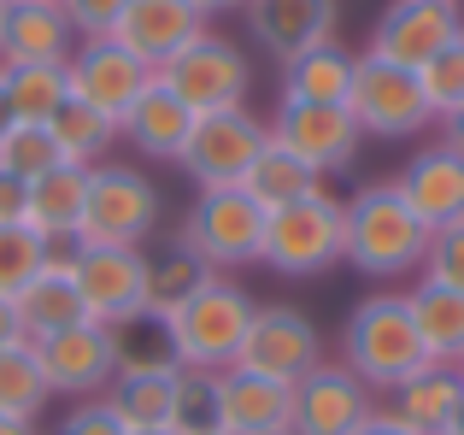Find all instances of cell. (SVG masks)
Returning <instances> with one entry per match:
<instances>
[{
	"label": "cell",
	"mask_w": 464,
	"mask_h": 435,
	"mask_svg": "<svg viewBox=\"0 0 464 435\" xmlns=\"http://www.w3.org/2000/svg\"><path fill=\"white\" fill-rule=\"evenodd\" d=\"M24 212H30V188L0 177V224H24Z\"/></svg>",
	"instance_id": "42"
},
{
	"label": "cell",
	"mask_w": 464,
	"mask_h": 435,
	"mask_svg": "<svg viewBox=\"0 0 464 435\" xmlns=\"http://www.w3.org/2000/svg\"><path fill=\"white\" fill-rule=\"evenodd\" d=\"M170 435H218V371H194L182 365L170 382Z\"/></svg>",
	"instance_id": "36"
},
{
	"label": "cell",
	"mask_w": 464,
	"mask_h": 435,
	"mask_svg": "<svg viewBox=\"0 0 464 435\" xmlns=\"http://www.w3.org/2000/svg\"><path fill=\"white\" fill-rule=\"evenodd\" d=\"M0 435H35V418H12V412H0Z\"/></svg>",
	"instance_id": "46"
},
{
	"label": "cell",
	"mask_w": 464,
	"mask_h": 435,
	"mask_svg": "<svg viewBox=\"0 0 464 435\" xmlns=\"http://www.w3.org/2000/svg\"><path fill=\"white\" fill-rule=\"evenodd\" d=\"M347 253V212L335 195H306L295 207L265 212V247L259 265H271L276 276H317L329 265H341Z\"/></svg>",
	"instance_id": "4"
},
{
	"label": "cell",
	"mask_w": 464,
	"mask_h": 435,
	"mask_svg": "<svg viewBox=\"0 0 464 435\" xmlns=\"http://www.w3.org/2000/svg\"><path fill=\"white\" fill-rule=\"evenodd\" d=\"M200 35H206V12L194 6V0H130L106 42H118L148 71H165L170 59L188 42H200Z\"/></svg>",
	"instance_id": "15"
},
{
	"label": "cell",
	"mask_w": 464,
	"mask_h": 435,
	"mask_svg": "<svg viewBox=\"0 0 464 435\" xmlns=\"http://www.w3.org/2000/svg\"><path fill=\"white\" fill-rule=\"evenodd\" d=\"M241 371H259L271 382H288L295 389L306 371L324 365V335L300 306H259L253 312V330L241 342Z\"/></svg>",
	"instance_id": "12"
},
{
	"label": "cell",
	"mask_w": 464,
	"mask_h": 435,
	"mask_svg": "<svg viewBox=\"0 0 464 435\" xmlns=\"http://www.w3.org/2000/svg\"><path fill=\"white\" fill-rule=\"evenodd\" d=\"M47 247L53 241L30 224H0V300H18L24 288L35 283V271L47 265Z\"/></svg>",
	"instance_id": "37"
},
{
	"label": "cell",
	"mask_w": 464,
	"mask_h": 435,
	"mask_svg": "<svg viewBox=\"0 0 464 435\" xmlns=\"http://www.w3.org/2000/svg\"><path fill=\"white\" fill-rule=\"evenodd\" d=\"M376 412L371 389L353 377L347 365H317L295 382V418L288 435H353Z\"/></svg>",
	"instance_id": "16"
},
{
	"label": "cell",
	"mask_w": 464,
	"mask_h": 435,
	"mask_svg": "<svg viewBox=\"0 0 464 435\" xmlns=\"http://www.w3.org/2000/svg\"><path fill=\"white\" fill-rule=\"evenodd\" d=\"M118 130H124L130 148L148 153V160H177L182 141H188V130H194V112L177 101V89H170L165 77H148V89L136 94V106L124 112Z\"/></svg>",
	"instance_id": "24"
},
{
	"label": "cell",
	"mask_w": 464,
	"mask_h": 435,
	"mask_svg": "<svg viewBox=\"0 0 464 435\" xmlns=\"http://www.w3.org/2000/svg\"><path fill=\"white\" fill-rule=\"evenodd\" d=\"M47 130H53L59 153H65V165H101V160H106V148L124 136L112 118L94 112V106H82L77 94H71V101L53 112V124H47Z\"/></svg>",
	"instance_id": "33"
},
{
	"label": "cell",
	"mask_w": 464,
	"mask_h": 435,
	"mask_svg": "<svg viewBox=\"0 0 464 435\" xmlns=\"http://www.w3.org/2000/svg\"><path fill=\"white\" fill-rule=\"evenodd\" d=\"M18 342H30V335H24V324H18V306H12V300H0V347H18Z\"/></svg>",
	"instance_id": "43"
},
{
	"label": "cell",
	"mask_w": 464,
	"mask_h": 435,
	"mask_svg": "<svg viewBox=\"0 0 464 435\" xmlns=\"http://www.w3.org/2000/svg\"><path fill=\"white\" fill-rule=\"evenodd\" d=\"M165 218V200H159V183L136 165H89V207H82V229L77 241H101V247H141V241L159 229Z\"/></svg>",
	"instance_id": "5"
},
{
	"label": "cell",
	"mask_w": 464,
	"mask_h": 435,
	"mask_svg": "<svg viewBox=\"0 0 464 435\" xmlns=\"http://www.w3.org/2000/svg\"><path fill=\"white\" fill-rule=\"evenodd\" d=\"M212 276H218V271H212V265H206L182 236L165 241V247H153V253H148V312H153V318L182 312L206 283H212Z\"/></svg>",
	"instance_id": "27"
},
{
	"label": "cell",
	"mask_w": 464,
	"mask_h": 435,
	"mask_svg": "<svg viewBox=\"0 0 464 435\" xmlns=\"http://www.w3.org/2000/svg\"><path fill=\"white\" fill-rule=\"evenodd\" d=\"M218 435H224V430H218Z\"/></svg>",
	"instance_id": "55"
},
{
	"label": "cell",
	"mask_w": 464,
	"mask_h": 435,
	"mask_svg": "<svg viewBox=\"0 0 464 435\" xmlns=\"http://www.w3.org/2000/svg\"><path fill=\"white\" fill-rule=\"evenodd\" d=\"M441 435H464V394L453 401V412H447V430Z\"/></svg>",
	"instance_id": "48"
},
{
	"label": "cell",
	"mask_w": 464,
	"mask_h": 435,
	"mask_svg": "<svg viewBox=\"0 0 464 435\" xmlns=\"http://www.w3.org/2000/svg\"><path fill=\"white\" fill-rule=\"evenodd\" d=\"M77 53L65 6L53 0H12L0 12V65H65Z\"/></svg>",
	"instance_id": "20"
},
{
	"label": "cell",
	"mask_w": 464,
	"mask_h": 435,
	"mask_svg": "<svg viewBox=\"0 0 464 435\" xmlns=\"http://www.w3.org/2000/svg\"><path fill=\"white\" fill-rule=\"evenodd\" d=\"M71 259H77V241H53V247H47V265L35 271V283L12 300L30 342H42V335H53V330H71V324H94L89 312H82L77 283H71Z\"/></svg>",
	"instance_id": "21"
},
{
	"label": "cell",
	"mask_w": 464,
	"mask_h": 435,
	"mask_svg": "<svg viewBox=\"0 0 464 435\" xmlns=\"http://www.w3.org/2000/svg\"><path fill=\"white\" fill-rule=\"evenodd\" d=\"M182 241L200 253L212 271H241L259 265L265 247V207L247 188H200L188 218H182Z\"/></svg>",
	"instance_id": "7"
},
{
	"label": "cell",
	"mask_w": 464,
	"mask_h": 435,
	"mask_svg": "<svg viewBox=\"0 0 464 435\" xmlns=\"http://www.w3.org/2000/svg\"><path fill=\"white\" fill-rule=\"evenodd\" d=\"M459 394H464V377L453 365H423V371H411L406 382H394L376 412H382L388 424H400L406 435H441Z\"/></svg>",
	"instance_id": "23"
},
{
	"label": "cell",
	"mask_w": 464,
	"mask_h": 435,
	"mask_svg": "<svg viewBox=\"0 0 464 435\" xmlns=\"http://www.w3.org/2000/svg\"><path fill=\"white\" fill-rule=\"evenodd\" d=\"M347 112L364 136L376 141H406L418 136L423 124H435V106L423 94V77L394 59H376V53H359L353 59V89H347Z\"/></svg>",
	"instance_id": "6"
},
{
	"label": "cell",
	"mask_w": 464,
	"mask_h": 435,
	"mask_svg": "<svg viewBox=\"0 0 464 435\" xmlns=\"http://www.w3.org/2000/svg\"><path fill=\"white\" fill-rule=\"evenodd\" d=\"M347 212V253L341 259L364 276H406L423 271L430 253V224L400 200L394 183H364L353 200H341Z\"/></svg>",
	"instance_id": "2"
},
{
	"label": "cell",
	"mask_w": 464,
	"mask_h": 435,
	"mask_svg": "<svg viewBox=\"0 0 464 435\" xmlns=\"http://www.w3.org/2000/svg\"><path fill=\"white\" fill-rule=\"evenodd\" d=\"M0 12H6V6H0Z\"/></svg>",
	"instance_id": "54"
},
{
	"label": "cell",
	"mask_w": 464,
	"mask_h": 435,
	"mask_svg": "<svg viewBox=\"0 0 464 435\" xmlns=\"http://www.w3.org/2000/svg\"><path fill=\"white\" fill-rule=\"evenodd\" d=\"M53 6H59V0H53Z\"/></svg>",
	"instance_id": "56"
},
{
	"label": "cell",
	"mask_w": 464,
	"mask_h": 435,
	"mask_svg": "<svg viewBox=\"0 0 464 435\" xmlns=\"http://www.w3.org/2000/svg\"><path fill=\"white\" fill-rule=\"evenodd\" d=\"M194 6H200L206 18H218V12H236V6H247V0H194Z\"/></svg>",
	"instance_id": "47"
},
{
	"label": "cell",
	"mask_w": 464,
	"mask_h": 435,
	"mask_svg": "<svg viewBox=\"0 0 464 435\" xmlns=\"http://www.w3.org/2000/svg\"><path fill=\"white\" fill-rule=\"evenodd\" d=\"M0 89L12 124H53V112L71 101L65 65H0Z\"/></svg>",
	"instance_id": "31"
},
{
	"label": "cell",
	"mask_w": 464,
	"mask_h": 435,
	"mask_svg": "<svg viewBox=\"0 0 464 435\" xmlns=\"http://www.w3.org/2000/svg\"><path fill=\"white\" fill-rule=\"evenodd\" d=\"M423 276L430 283H447L464 295V218L447 229H430V253H423Z\"/></svg>",
	"instance_id": "39"
},
{
	"label": "cell",
	"mask_w": 464,
	"mask_h": 435,
	"mask_svg": "<svg viewBox=\"0 0 464 435\" xmlns=\"http://www.w3.org/2000/svg\"><path fill=\"white\" fill-rule=\"evenodd\" d=\"M241 188H247L265 212H276V207H295V200L317 195V188H324V177H317L306 160H295L283 141H265L259 160H253L247 177H241Z\"/></svg>",
	"instance_id": "29"
},
{
	"label": "cell",
	"mask_w": 464,
	"mask_h": 435,
	"mask_svg": "<svg viewBox=\"0 0 464 435\" xmlns=\"http://www.w3.org/2000/svg\"><path fill=\"white\" fill-rule=\"evenodd\" d=\"M441 148L464 153V106H459V112H447V118H441Z\"/></svg>",
	"instance_id": "44"
},
{
	"label": "cell",
	"mask_w": 464,
	"mask_h": 435,
	"mask_svg": "<svg viewBox=\"0 0 464 435\" xmlns=\"http://www.w3.org/2000/svg\"><path fill=\"white\" fill-rule=\"evenodd\" d=\"M295 418V389L271 382L259 371H218V430L224 435H288Z\"/></svg>",
	"instance_id": "19"
},
{
	"label": "cell",
	"mask_w": 464,
	"mask_h": 435,
	"mask_svg": "<svg viewBox=\"0 0 464 435\" xmlns=\"http://www.w3.org/2000/svg\"><path fill=\"white\" fill-rule=\"evenodd\" d=\"M82 207H89V165H53L47 177L30 183V212H24V224L42 229L47 241H77Z\"/></svg>",
	"instance_id": "25"
},
{
	"label": "cell",
	"mask_w": 464,
	"mask_h": 435,
	"mask_svg": "<svg viewBox=\"0 0 464 435\" xmlns=\"http://www.w3.org/2000/svg\"><path fill=\"white\" fill-rule=\"evenodd\" d=\"M47 401H53V389H47V377H42L35 347L30 342L0 347V412H12V418H42Z\"/></svg>",
	"instance_id": "34"
},
{
	"label": "cell",
	"mask_w": 464,
	"mask_h": 435,
	"mask_svg": "<svg viewBox=\"0 0 464 435\" xmlns=\"http://www.w3.org/2000/svg\"><path fill=\"white\" fill-rule=\"evenodd\" d=\"M418 77H423V94H430L435 118L459 112V106H464V35H459V42H447L441 53L418 71Z\"/></svg>",
	"instance_id": "38"
},
{
	"label": "cell",
	"mask_w": 464,
	"mask_h": 435,
	"mask_svg": "<svg viewBox=\"0 0 464 435\" xmlns=\"http://www.w3.org/2000/svg\"><path fill=\"white\" fill-rule=\"evenodd\" d=\"M30 347H35V359H42L47 389L65 394V401H101L118 377L106 324H71V330H53Z\"/></svg>",
	"instance_id": "13"
},
{
	"label": "cell",
	"mask_w": 464,
	"mask_h": 435,
	"mask_svg": "<svg viewBox=\"0 0 464 435\" xmlns=\"http://www.w3.org/2000/svg\"><path fill=\"white\" fill-rule=\"evenodd\" d=\"M459 35H464L459 6H447V0H394V6L376 18L364 53L394 59V65H406V71H423L447 42H459Z\"/></svg>",
	"instance_id": "14"
},
{
	"label": "cell",
	"mask_w": 464,
	"mask_h": 435,
	"mask_svg": "<svg viewBox=\"0 0 464 435\" xmlns=\"http://www.w3.org/2000/svg\"><path fill=\"white\" fill-rule=\"evenodd\" d=\"M271 141H283L295 160H306L317 177H335V171H353L364 148V130L353 124L347 106H312V101H283L271 124Z\"/></svg>",
	"instance_id": "11"
},
{
	"label": "cell",
	"mask_w": 464,
	"mask_h": 435,
	"mask_svg": "<svg viewBox=\"0 0 464 435\" xmlns=\"http://www.w3.org/2000/svg\"><path fill=\"white\" fill-rule=\"evenodd\" d=\"M59 435H124V424L106 412V401H71V412L59 418Z\"/></svg>",
	"instance_id": "41"
},
{
	"label": "cell",
	"mask_w": 464,
	"mask_h": 435,
	"mask_svg": "<svg viewBox=\"0 0 464 435\" xmlns=\"http://www.w3.org/2000/svg\"><path fill=\"white\" fill-rule=\"evenodd\" d=\"M53 165H65V153H59V141H53L47 124H6L0 130V177L30 188L35 177H47Z\"/></svg>",
	"instance_id": "35"
},
{
	"label": "cell",
	"mask_w": 464,
	"mask_h": 435,
	"mask_svg": "<svg viewBox=\"0 0 464 435\" xmlns=\"http://www.w3.org/2000/svg\"><path fill=\"white\" fill-rule=\"evenodd\" d=\"M12 124V112H6V89H0V130H6Z\"/></svg>",
	"instance_id": "49"
},
{
	"label": "cell",
	"mask_w": 464,
	"mask_h": 435,
	"mask_svg": "<svg viewBox=\"0 0 464 435\" xmlns=\"http://www.w3.org/2000/svg\"><path fill=\"white\" fill-rule=\"evenodd\" d=\"M271 141V130L247 112V106H229V112H200L182 141L177 165L194 177L200 188H241L247 165L259 160V148Z\"/></svg>",
	"instance_id": "8"
},
{
	"label": "cell",
	"mask_w": 464,
	"mask_h": 435,
	"mask_svg": "<svg viewBox=\"0 0 464 435\" xmlns=\"http://www.w3.org/2000/svg\"><path fill=\"white\" fill-rule=\"evenodd\" d=\"M124 435H170V430H124Z\"/></svg>",
	"instance_id": "50"
},
{
	"label": "cell",
	"mask_w": 464,
	"mask_h": 435,
	"mask_svg": "<svg viewBox=\"0 0 464 435\" xmlns=\"http://www.w3.org/2000/svg\"><path fill=\"white\" fill-rule=\"evenodd\" d=\"M177 89V101L188 106L194 118L200 112H229V106H247V89H253V65L236 42L206 30L200 42H188L165 71H153Z\"/></svg>",
	"instance_id": "9"
},
{
	"label": "cell",
	"mask_w": 464,
	"mask_h": 435,
	"mask_svg": "<svg viewBox=\"0 0 464 435\" xmlns=\"http://www.w3.org/2000/svg\"><path fill=\"white\" fill-rule=\"evenodd\" d=\"M65 77H71V94L94 112H106L112 124H124V112L136 106V94L148 89L153 71L141 59H130L118 42H77V53L65 59Z\"/></svg>",
	"instance_id": "17"
},
{
	"label": "cell",
	"mask_w": 464,
	"mask_h": 435,
	"mask_svg": "<svg viewBox=\"0 0 464 435\" xmlns=\"http://www.w3.org/2000/svg\"><path fill=\"white\" fill-rule=\"evenodd\" d=\"M353 435H406V430H400V424H388L382 412H371V418H364V424L353 430Z\"/></svg>",
	"instance_id": "45"
},
{
	"label": "cell",
	"mask_w": 464,
	"mask_h": 435,
	"mask_svg": "<svg viewBox=\"0 0 464 435\" xmlns=\"http://www.w3.org/2000/svg\"><path fill=\"white\" fill-rule=\"evenodd\" d=\"M59 6H65L77 42H106V35H112V24L124 18L130 0H59Z\"/></svg>",
	"instance_id": "40"
},
{
	"label": "cell",
	"mask_w": 464,
	"mask_h": 435,
	"mask_svg": "<svg viewBox=\"0 0 464 435\" xmlns=\"http://www.w3.org/2000/svg\"><path fill=\"white\" fill-rule=\"evenodd\" d=\"M0 6H12V0H0Z\"/></svg>",
	"instance_id": "51"
},
{
	"label": "cell",
	"mask_w": 464,
	"mask_h": 435,
	"mask_svg": "<svg viewBox=\"0 0 464 435\" xmlns=\"http://www.w3.org/2000/svg\"><path fill=\"white\" fill-rule=\"evenodd\" d=\"M170 382L177 371H141V377H112V389L101 394L106 412L124 430H165L170 418Z\"/></svg>",
	"instance_id": "32"
},
{
	"label": "cell",
	"mask_w": 464,
	"mask_h": 435,
	"mask_svg": "<svg viewBox=\"0 0 464 435\" xmlns=\"http://www.w3.org/2000/svg\"><path fill=\"white\" fill-rule=\"evenodd\" d=\"M341 365L353 371V377L364 382V389H394V382H406L411 371L430 365V353H423V335L418 324H411V300L406 295H364L359 306L347 312V324H341Z\"/></svg>",
	"instance_id": "1"
},
{
	"label": "cell",
	"mask_w": 464,
	"mask_h": 435,
	"mask_svg": "<svg viewBox=\"0 0 464 435\" xmlns=\"http://www.w3.org/2000/svg\"><path fill=\"white\" fill-rule=\"evenodd\" d=\"M400 200L423 218L430 229H447L464 218V153L453 148H423L411 153V165L394 177Z\"/></svg>",
	"instance_id": "22"
},
{
	"label": "cell",
	"mask_w": 464,
	"mask_h": 435,
	"mask_svg": "<svg viewBox=\"0 0 464 435\" xmlns=\"http://www.w3.org/2000/svg\"><path fill=\"white\" fill-rule=\"evenodd\" d=\"M447 6H459V0H447Z\"/></svg>",
	"instance_id": "52"
},
{
	"label": "cell",
	"mask_w": 464,
	"mask_h": 435,
	"mask_svg": "<svg viewBox=\"0 0 464 435\" xmlns=\"http://www.w3.org/2000/svg\"><path fill=\"white\" fill-rule=\"evenodd\" d=\"M353 59L341 42H324L312 53L288 59L283 65V101H312V106H347V89H353Z\"/></svg>",
	"instance_id": "28"
},
{
	"label": "cell",
	"mask_w": 464,
	"mask_h": 435,
	"mask_svg": "<svg viewBox=\"0 0 464 435\" xmlns=\"http://www.w3.org/2000/svg\"><path fill=\"white\" fill-rule=\"evenodd\" d=\"M406 300H411V324H418V335H423L430 365H453L459 371L464 365V295L423 276Z\"/></svg>",
	"instance_id": "26"
},
{
	"label": "cell",
	"mask_w": 464,
	"mask_h": 435,
	"mask_svg": "<svg viewBox=\"0 0 464 435\" xmlns=\"http://www.w3.org/2000/svg\"><path fill=\"white\" fill-rule=\"evenodd\" d=\"M71 283H77L82 312H89L94 324H124V318H136V312H148V253L77 241Z\"/></svg>",
	"instance_id": "10"
},
{
	"label": "cell",
	"mask_w": 464,
	"mask_h": 435,
	"mask_svg": "<svg viewBox=\"0 0 464 435\" xmlns=\"http://www.w3.org/2000/svg\"><path fill=\"white\" fill-rule=\"evenodd\" d=\"M106 335H112L118 377H141V371H182L177 335H170V324L153 318V312H136V318H124V324H106Z\"/></svg>",
	"instance_id": "30"
},
{
	"label": "cell",
	"mask_w": 464,
	"mask_h": 435,
	"mask_svg": "<svg viewBox=\"0 0 464 435\" xmlns=\"http://www.w3.org/2000/svg\"><path fill=\"white\" fill-rule=\"evenodd\" d=\"M253 312H259V300L247 288L229 283V276H212L188 306L165 318L170 335H177V359L194 371H229L241 359L247 330H253Z\"/></svg>",
	"instance_id": "3"
},
{
	"label": "cell",
	"mask_w": 464,
	"mask_h": 435,
	"mask_svg": "<svg viewBox=\"0 0 464 435\" xmlns=\"http://www.w3.org/2000/svg\"><path fill=\"white\" fill-rule=\"evenodd\" d=\"M241 12H247L253 42L265 53H276L283 65L312 53V47H324V42H335V18H341L335 0H247Z\"/></svg>",
	"instance_id": "18"
},
{
	"label": "cell",
	"mask_w": 464,
	"mask_h": 435,
	"mask_svg": "<svg viewBox=\"0 0 464 435\" xmlns=\"http://www.w3.org/2000/svg\"><path fill=\"white\" fill-rule=\"evenodd\" d=\"M459 377H464V365H459Z\"/></svg>",
	"instance_id": "53"
}]
</instances>
